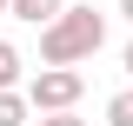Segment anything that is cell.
Segmentation results:
<instances>
[{
	"mask_svg": "<svg viewBox=\"0 0 133 126\" xmlns=\"http://www.w3.org/2000/svg\"><path fill=\"white\" fill-rule=\"evenodd\" d=\"M0 13H7V0H0Z\"/></svg>",
	"mask_w": 133,
	"mask_h": 126,
	"instance_id": "cell-10",
	"label": "cell"
},
{
	"mask_svg": "<svg viewBox=\"0 0 133 126\" xmlns=\"http://www.w3.org/2000/svg\"><path fill=\"white\" fill-rule=\"evenodd\" d=\"M20 93H27V106H33V113H66V106H80L87 73H80V66H40Z\"/></svg>",
	"mask_w": 133,
	"mask_h": 126,
	"instance_id": "cell-2",
	"label": "cell"
},
{
	"mask_svg": "<svg viewBox=\"0 0 133 126\" xmlns=\"http://www.w3.org/2000/svg\"><path fill=\"white\" fill-rule=\"evenodd\" d=\"M107 126H133V86H120L107 100Z\"/></svg>",
	"mask_w": 133,
	"mask_h": 126,
	"instance_id": "cell-6",
	"label": "cell"
},
{
	"mask_svg": "<svg viewBox=\"0 0 133 126\" xmlns=\"http://www.w3.org/2000/svg\"><path fill=\"white\" fill-rule=\"evenodd\" d=\"M33 126H87V120H80V113H73V106H66V113H40V120H33Z\"/></svg>",
	"mask_w": 133,
	"mask_h": 126,
	"instance_id": "cell-7",
	"label": "cell"
},
{
	"mask_svg": "<svg viewBox=\"0 0 133 126\" xmlns=\"http://www.w3.org/2000/svg\"><path fill=\"white\" fill-rule=\"evenodd\" d=\"M107 47V13L100 7H73L66 0L60 13L40 27V66H80Z\"/></svg>",
	"mask_w": 133,
	"mask_h": 126,
	"instance_id": "cell-1",
	"label": "cell"
},
{
	"mask_svg": "<svg viewBox=\"0 0 133 126\" xmlns=\"http://www.w3.org/2000/svg\"><path fill=\"white\" fill-rule=\"evenodd\" d=\"M120 20H127V27H133V0H120Z\"/></svg>",
	"mask_w": 133,
	"mask_h": 126,
	"instance_id": "cell-8",
	"label": "cell"
},
{
	"mask_svg": "<svg viewBox=\"0 0 133 126\" xmlns=\"http://www.w3.org/2000/svg\"><path fill=\"white\" fill-rule=\"evenodd\" d=\"M66 0H7V20H27V27H47Z\"/></svg>",
	"mask_w": 133,
	"mask_h": 126,
	"instance_id": "cell-3",
	"label": "cell"
},
{
	"mask_svg": "<svg viewBox=\"0 0 133 126\" xmlns=\"http://www.w3.org/2000/svg\"><path fill=\"white\" fill-rule=\"evenodd\" d=\"M120 66H127V73H133V40H127V53H120Z\"/></svg>",
	"mask_w": 133,
	"mask_h": 126,
	"instance_id": "cell-9",
	"label": "cell"
},
{
	"mask_svg": "<svg viewBox=\"0 0 133 126\" xmlns=\"http://www.w3.org/2000/svg\"><path fill=\"white\" fill-rule=\"evenodd\" d=\"M20 73H27L20 47H14V40H0V93H7V86H20Z\"/></svg>",
	"mask_w": 133,
	"mask_h": 126,
	"instance_id": "cell-5",
	"label": "cell"
},
{
	"mask_svg": "<svg viewBox=\"0 0 133 126\" xmlns=\"http://www.w3.org/2000/svg\"><path fill=\"white\" fill-rule=\"evenodd\" d=\"M0 126H33V106H27V93H20V86H7V93H0Z\"/></svg>",
	"mask_w": 133,
	"mask_h": 126,
	"instance_id": "cell-4",
	"label": "cell"
}]
</instances>
